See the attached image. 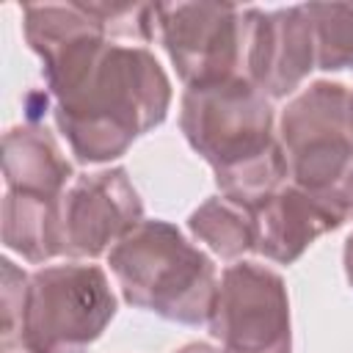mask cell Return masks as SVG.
<instances>
[{"mask_svg":"<svg viewBox=\"0 0 353 353\" xmlns=\"http://www.w3.org/2000/svg\"><path fill=\"white\" fill-rule=\"evenodd\" d=\"M110 273L132 309L182 325L210 323L218 295L212 259L168 221H141L108 251Z\"/></svg>","mask_w":353,"mask_h":353,"instance_id":"3957f363","label":"cell"},{"mask_svg":"<svg viewBox=\"0 0 353 353\" xmlns=\"http://www.w3.org/2000/svg\"><path fill=\"white\" fill-rule=\"evenodd\" d=\"M317 47V69H353V3H303Z\"/></svg>","mask_w":353,"mask_h":353,"instance_id":"5bb4252c","label":"cell"},{"mask_svg":"<svg viewBox=\"0 0 353 353\" xmlns=\"http://www.w3.org/2000/svg\"><path fill=\"white\" fill-rule=\"evenodd\" d=\"M3 270V281H0V309H3V350H14V345H19V334H22V320H25V301H28V284L30 276L17 268L8 256H3L0 262Z\"/></svg>","mask_w":353,"mask_h":353,"instance_id":"2e32d148","label":"cell"},{"mask_svg":"<svg viewBox=\"0 0 353 353\" xmlns=\"http://www.w3.org/2000/svg\"><path fill=\"white\" fill-rule=\"evenodd\" d=\"M279 143L290 182L314 196L342 223L353 218V91L314 80L279 119Z\"/></svg>","mask_w":353,"mask_h":353,"instance_id":"277c9868","label":"cell"},{"mask_svg":"<svg viewBox=\"0 0 353 353\" xmlns=\"http://www.w3.org/2000/svg\"><path fill=\"white\" fill-rule=\"evenodd\" d=\"M58 201L6 190L3 199V243L22 259L41 265L61 256L58 248Z\"/></svg>","mask_w":353,"mask_h":353,"instance_id":"7c38bea8","label":"cell"},{"mask_svg":"<svg viewBox=\"0 0 353 353\" xmlns=\"http://www.w3.org/2000/svg\"><path fill=\"white\" fill-rule=\"evenodd\" d=\"M256 248L265 259L279 265H292L320 234L334 232L342 221L325 210L314 196L295 188L292 182L281 185L256 212Z\"/></svg>","mask_w":353,"mask_h":353,"instance_id":"30bf717a","label":"cell"},{"mask_svg":"<svg viewBox=\"0 0 353 353\" xmlns=\"http://www.w3.org/2000/svg\"><path fill=\"white\" fill-rule=\"evenodd\" d=\"M143 221V204L124 168L77 174L58 201L61 256L97 259Z\"/></svg>","mask_w":353,"mask_h":353,"instance_id":"ba28073f","label":"cell"},{"mask_svg":"<svg viewBox=\"0 0 353 353\" xmlns=\"http://www.w3.org/2000/svg\"><path fill=\"white\" fill-rule=\"evenodd\" d=\"M317 69V47L303 6L262 11L251 6L243 74L268 97L284 99Z\"/></svg>","mask_w":353,"mask_h":353,"instance_id":"9c48e42d","label":"cell"},{"mask_svg":"<svg viewBox=\"0 0 353 353\" xmlns=\"http://www.w3.org/2000/svg\"><path fill=\"white\" fill-rule=\"evenodd\" d=\"M221 353H292L284 279L259 262H234L221 273L210 314Z\"/></svg>","mask_w":353,"mask_h":353,"instance_id":"52a82bcc","label":"cell"},{"mask_svg":"<svg viewBox=\"0 0 353 353\" xmlns=\"http://www.w3.org/2000/svg\"><path fill=\"white\" fill-rule=\"evenodd\" d=\"M116 317V295L99 265L66 262L30 273L19 350L88 353Z\"/></svg>","mask_w":353,"mask_h":353,"instance_id":"5b68a950","label":"cell"},{"mask_svg":"<svg viewBox=\"0 0 353 353\" xmlns=\"http://www.w3.org/2000/svg\"><path fill=\"white\" fill-rule=\"evenodd\" d=\"M22 33L80 163H110L165 121L171 80L160 61L146 47L110 41L85 3H25Z\"/></svg>","mask_w":353,"mask_h":353,"instance_id":"6da1fadb","label":"cell"},{"mask_svg":"<svg viewBox=\"0 0 353 353\" xmlns=\"http://www.w3.org/2000/svg\"><path fill=\"white\" fill-rule=\"evenodd\" d=\"M190 234L204 243L215 256L234 262L245 251L256 248V221L254 212L226 196H212L201 201L188 218Z\"/></svg>","mask_w":353,"mask_h":353,"instance_id":"4fadbf2b","label":"cell"},{"mask_svg":"<svg viewBox=\"0 0 353 353\" xmlns=\"http://www.w3.org/2000/svg\"><path fill=\"white\" fill-rule=\"evenodd\" d=\"M251 6L232 3H157V39L163 41L185 88L240 74L245 63Z\"/></svg>","mask_w":353,"mask_h":353,"instance_id":"8992f818","label":"cell"},{"mask_svg":"<svg viewBox=\"0 0 353 353\" xmlns=\"http://www.w3.org/2000/svg\"><path fill=\"white\" fill-rule=\"evenodd\" d=\"M3 179L6 190L61 199L74 171L44 127L22 124L3 135Z\"/></svg>","mask_w":353,"mask_h":353,"instance_id":"8fae6325","label":"cell"},{"mask_svg":"<svg viewBox=\"0 0 353 353\" xmlns=\"http://www.w3.org/2000/svg\"><path fill=\"white\" fill-rule=\"evenodd\" d=\"M174 353H221V350L212 347L210 342H188V345H182V347L174 350Z\"/></svg>","mask_w":353,"mask_h":353,"instance_id":"e0dca14e","label":"cell"},{"mask_svg":"<svg viewBox=\"0 0 353 353\" xmlns=\"http://www.w3.org/2000/svg\"><path fill=\"white\" fill-rule=\"evenodd\" d=\"M3 353H28V350H3Z\"/></svg>","mask_w":353,"mask_h":353,"instance_id":"d6986e66","label":"cell"},{"mask_svg":"<svg viewBox=\"0 0 353 353\" xmlns=\"http://www.w3.org/2000/svg\"><path fill=\"white\" fill-rule=\"evenodd\" d=\"M345 276H347V281L353 287V232L345 240Z\"/></svg>","mask_w":353,"mask_h":353,"instance_id":"ac0fdd59","label":"cell"},{"mask_svg":"<svg viewBox=\"0 0 353 353\" xmlns=\"http://www.w3.org/2000/svg\"><path fill=\"white\" fill-rule=\"evenodd\" d=\"M110 41H135L138 47L157 39V6L152 3H85Z\"/></svg>","mask_w":353,"mask_h":353,"instance_id":"9a60e30c","label":"cell"},{"mask_svg":"<svg viewBox=\"0 0 353 353\" xmlns=\"http://www.w3.org/2000/svg\"><path fill=\"white\" fill-rule=\"evenodd\" d=\"M179 108V127L190 149L212 165L221 196L256 212L287 185L273 105L245 74L185 88Z\"/></svg>","mask_w":353,"mask_h":353,"instance_id":"7a4b0ae2","label":"cell"}]
</instances>
